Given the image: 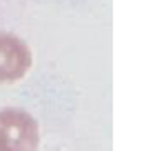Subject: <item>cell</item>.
Instances as JSON below:
<instances>
[{
  "mask_svg": "<svg viewBox=\"0 0 144 151\" xmlns=\"http://www.w3.org/2000/svg\"><path fill=\"white\" fill-rule=\"evenodd\" d=\"M31 69V49L14 33L0 31V82H16Z\"/></svg>",
  "mask_w": 144,
  "mask_h": 151,
  "instance_id": "obj_2",
  "label": "cell"
},
{
  "mask_svg": "<svg viewBox=\"0 0 144 151\" xmlns=\"http://www.w3.org/2000/svg\"><path fill=\"white\" fill-rule=\"evenodd\" d=\"M40 142L38 122L24 109H0V151H36Z\"/></svg>",
  "mask_w": 144,
  "mask_h": 151,
  "instance_id": "obj_1",
  "label": "cell"
}]
</instances>
